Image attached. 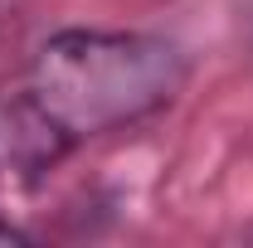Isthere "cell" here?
I'll use <instances>...</instances> for the list:
<instances>
[{
    "label": "cell",
    "instance_id": "2",
    "mask_svg": "<svg viewBox=\"0 0 253 248\" xmlns=\"http://www.w3.org/2000/svg\"><path fill=\"white\" fill-rule=\"evenodd\" d=\"M0 239H10V229H5V224H0Z\"/></svg>",
    "mask_w": 253,
    "mask_h": 248
},
{
    "label": "cell",
    "instance_id": "1",
    "mask_svg": "<svg viewBox=\"0 0 253 248\" xmlns=\"http://www.w3.org/2000/svg\"><path fill=\"white\" fill-rule=\"evenodd\" d=\"M180 44L136 30H63L34 49L15 97V156L25 170L156 117L185 88Z\"/></svg>",
    "mask_w": 253,
    "mask_h": 248
}]
</instances>
